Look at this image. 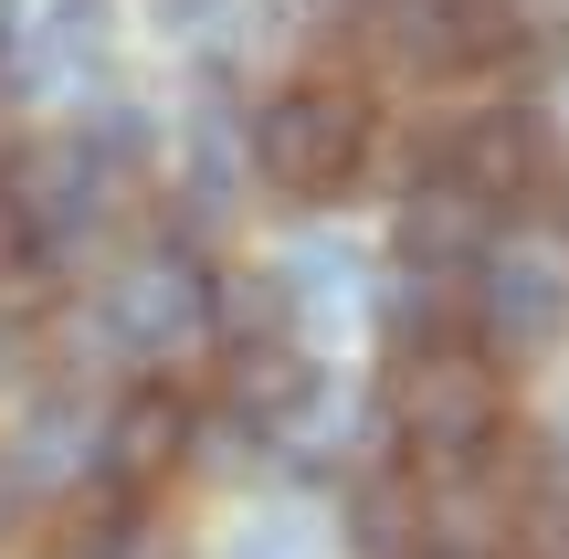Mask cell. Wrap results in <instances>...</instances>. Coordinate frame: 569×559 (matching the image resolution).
Segmentation results:
<instances>
[{
	"mask_svg": "<svg viewBox=\"0 0 569 559\" xmlns=\"http://www.w3.org/2000/svg\"><path fill=\"white\" fill-rule=\"evenodd\" d=\"M517 559H569V507H549V497L517 507Z\"/></svg>",
	"mask_w": 569,
	"mask_h": 559,
	"instance_id": "obj_9",
	"label": "cell"
},
{
	"mask_svg": "<svg viewBox=\"0 0 569 559\" xmlns=\"http://www.w3.org/2000/svg\"><path fill=\"white\" fill-rule=\"evenodd\" d=\"M180 455H190V401L180 391H127L117 412H106V433H96V476L127 486V497L159 486Z\"/></svg>",
	"mask_w": 569,
	"mask_h": 559,
	"instance_id": "obj_5",
	"label": "cell"
},
{
	"mask_svg": "<svg viewBox=\"0 0 569 559\" xmlns=\"http://www.w3.org/2000/svg\"><path fill=\"white\" fill-rule=\"evenodd\" d=\"M380 412L422 465H486L496 433H507L496 422V359L465 349V338H411L380 370Z\"/></svg>",
	"mask_w": 569,
	"mask_h": 559,
	"instance_id": "obj_1",
	"label": "cell"
},
{
	"mask_svg": "<svg viewBox=\"0 0 569 559\" xmlns=\"http://www.w3.org/2000/svg\"><path fill=\"white\" fill-rule=\"evenodd\" d=\"M475 243H486V201L465 180H422L401 201V232H390L401 274H453V264H475Z\"/></svg>",
	"mask_w": 569,
	"mask_h": 559,
	"instance_id": "obj_6",
	"label": "cell"
},
{
	"mask_svg": "<svg viewBox=\"0 0 569 559\" xmlns=\"http://www.w3.org/2000/svg\"><path fill=\"white\" fill-rule=\"evenodd\" d=\"M369 159V106L348 84H284L253 117V169L284 190V201H338Z\"/></svg>",
	"mask_w": 569,
	"mask_h": 559,
	"instance_id": "obj_2",
	"label": "cell"
},
{
	"mask_svg": "<svg viewBox=\"0 0 569 559\" xmlns=\"http://www.w3.org/2000/svg\"><path fill=\"white\" fill-rule=\"evenodd\" d=\"M569 317V274L549 253H496L486 286H475V338H486V359H538L559 338Z\"/></svg>",
	"mask_w": 569,
	"mask_h": 559,
	"instance_id": "obj_3",
	"label": "cell"
},
{
	"mask_svg": "<svg viewBox=\"0 0 569 559\" xmlns=\"http://www.w3.org/2000/svg\"><path fill=\"white\" fill-rule=\"evenodd\" d=\"M232 559H306V539H296V528H264V539H243Z\"/></svg>",
	"mask_w": 569,
	"mask_h": 559,
	"instance_id": "obj_11",
	"label": "cell"
},
{
	"mask_svg": "<svg viewBox=\"0 0 569 559\" xmlns=\"http://www.w3.org/2000/svg\"><path fill=\"white\" fill-rule=\"evenodd\" d=\"M422 559H465V549H422Z\"/></svg>",
	"mask_w": 569,
	"mask_h": 559,
	"instance_id": "obj_12",
	"label": "cell"
},
{
	"mask_svg": "<svg viewBox=\"0 0 569 559\" xmlns=\"http://www.w3.org/2000/svg\"><path fill=\"white\" fill-rule=\"evenodd\" d=\"M443 180H465L475 201H517V190L549 180V127L528 106H486V117H465L443 138Z\"/></svg>",
	"mask_w": 569,
	"mask_h": 559,
	"instance_id": "obj_4",
	"label": "cell"
},
{
	"mask_svg": "<svg viewBox=\"0 0 569 559\" xmlns=\"http://www.w3.org/2000/svg\"><path fill=\"white\" fill-rule=\"evenodd\" d=\"M0 32H11V11H0Z\"/></svg>",
	"mask_w": 569,
	"mask_h": 559,
	"instance_id": "obj_14",
	"label": "cell"
},
{
	"mask_svg": "<svg viewBox=\"0 0 569 559\" xmlns=\"http://www.w3.org/2000/svg\"><path fill=\"white\" fill-rule=\"evenodd\" d=\"M348 539H359V559H422L432 549V518H422V497H411L401 476H359V497H348Z\"/></svg>",
	"mask_w": 569,
	"mask_h": 559,
	"instance_id": "obj_8",
	"label": "cell"
},
{
	"mask_svg": "<svg viewBox=\"0 0 569 559\" xmlns=\"http://www.w3.org/2000/svg\"><path fill=\"white\" fill-rule=\"evenodd\" d=\"M222 401H232V422L296 412V401H306V359L284 349V338H232V349H222Z\"/></svg>",
	"mask_w": 569,
	"mask_h": 559,
	"instance_id": "obj_7",
	"label": "cell"
},
{
	"mask_svg": "<svg viewBox=\"0 0 569 559\" xmlns=\"http://www.w3.org/2000/svg\"><path fill=\"white\" fill-rule=\"evenodd\" d=\"M11 264H32V211H21V190L0 180V274Z\"/></svg>",
	"mask_w": 569,
	"mask_h": 559,
	"instance_id": "obj_10",
	"label": "cell"
},
{
	"mask_svg": "<svg viewBox=\"0 0 569 559\" xmlns=\"http://www.w3.org/2000/svg\"><path fill=\"white\" fill-rule=\"evenodd\" d=\"M475 11H507V0H475Z\"/></svg>",
	"mask_w": 569,
	"mask_h": 559,
	"instance_id": "obj_13",
	"label": "cell"
}]
</instances>
